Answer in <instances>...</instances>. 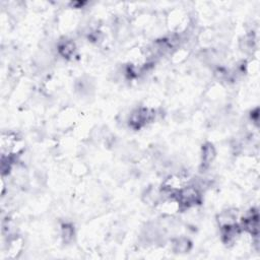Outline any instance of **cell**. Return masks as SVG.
<instances>
[{
    "label": "cell",
    "mask_w": 260,
    "mask_h": 260,
    "mask_svg": "<svg viewBox=\"0 0 260 260\" xmlns=\"http://www.w3.org/2000/svg\"><path fill=\"white\" fill-rule=\"evenodd\" d=\"M201 191L196 187L194 186L192 183L186 185L183 187L181 190H179L176 194L175 197L178 200L181 209H188L191 207H194L195 205H197L201 202Z\"/></svg>",
    "instance_id": "6da1fadb"
},
{
    "label": "cell",
    "mask_w": 260,
    "mask_h": 260,
    "mask_svg": "<svg viewBox=\"0 0 260 260\" xmlns=\"http://www.w3.org/2000/svg\"><path fill=\"white\" fill-rule=\"evenodd\" d=\"M157 116V111L151 108L140 107L134 109L128 117V124L133 129H140L147 123L154 121Z\"/></svg>",
    "instance_id": "7a4b0ae2"
},
{
    "label": "cell",
    "mask_w": 260,
    "mask_h": 260,
    "mask_svg": "<svg viewBox=\"0 0 260 260\" xmlns=\"http://www.w3.org/2000/svg\"><path fill=\"white\" fill-rule=\"evenodd\" d=\"M57 52L61 57L65 59L72 58L76 52L75 43L69 39H64L60 41L57 45Z\"/></svg>",
    "instance_id": "3957f363"
},
{
    "label": "cell",
    "mask_w": 260,
    "mask_h": 260,
    "mask_svg": "<svg viewBox=\"0 0 260 260\" xmlns=\"http://www.w3.org/2000/svg\"><path fill=\"white\" fill-rule=\"evenodd\" d=\"M219 223V226L221 229L227 228L230 226L237 225V220H238V211L237 209H227L223 210L216 218Z\"/></svg>",
    "instance_id": "277c9868"
},
{
    "label": "cell",
    "mask_w": 260,
    "mask_h": 260,
    "mask_svg": "<svg viewBox=\"0 0 260 260\" xmlns=\"http://www.w3.org/2000/svg\"><path fill=\"white\" fill-rule=\"evenodd\" d=\"M216 157V149L210 142L202 145L201 149V166L203 169H208Z\"/></svg>",
    "instance_id": "5b68a950"
},
{
    "label": "cell",
    "mask_w": 260,
    "mask_h": 260,
    "mask_svg": "<svg viewBox=\"0 0 260 260\" xmlns=\"http://www.w3.org/2000/svg\"><path fill=\"white\" fill-rule=\"evenodd\" d=\"M142 199L148 205H157L162 201V189L155 186L148 187L142 195Z\"/></svg>",
    "instance_id": "8992f818"
},
{
    "label": "cell",
    "mask_w": 260,
    "mask_h": 260,
    "mask_svg": "<svg viewBox=\"0 0 260 260\" xmlns=\"http://www.w3.org/2000/svg\"><path fill=\"white\" fill-rule=\"evenodd\" d=\"M192 243L186 237H179L172 241V250L176 253H187L191 250Z\"/></svg>",
    "instance_id": "52a82bcc"
},
{
    "label": "cell",
    "mask_w": 260,
    "mask_h": 260,
    "mask_svg": "<svg viewBox=\"0 0 260 260\" xmlns=\"http://www.w3.org/2000/svg\"><path fill=\"white\" fill-rule=\"evenodd\" d=\"M61 238L64 243H70L73 240V237H74V228L71 224H63L61 226Z\"/></svg>",
    "instance_id": "ba28073f"
}]
</instances>
